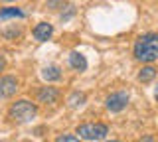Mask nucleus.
I'll use <instances>...</instances> for the list:
<instances>
[{
  "mask_svg": "<svg viewBox=\"0 0 158 142\" xmlns=\"http://www.w3.org/2000/svg\"><path fill=\"white\" fill-rule=\"evenodd\" d=\"M4 67H6V61H4V57H2V55H0V71H2V69H4Z\"/></svg>",
  "mask_w": 158,
  "mask_h": 142,
  "instance_id": "2eb2a0df",
  "label": "nucleus"
},
{
  "mask_svg": "<svg viewBox=\"0 0 158 142\" xmlns=\"http://www.w3.org/2000/svg\"><path fill=\"white\" fill-rule=\"evenodd\" d=\"M127 103H128V95L125 91H117V93H113V95H109L107 109L111 112H118V111H123L127 107Z\"/></svg>",
  "mask_w": 158,
  "mask_h": 142,
  "instance_id": "20e7f679",
  "label": "nucleus"
},
{
  "mask_svg": "<svg viewBox=\"0 0 158 142\" xmlns=\"http://www.w3.org/2000/svg\"><path fill=\"white\" fill-rule=\"evenodd\" d=\"M24 12L20 10V8H4V10H0V18L2 20H8V18H22Z\"/></svg>",
  "mask_w": 158,
  "mask_h": 142,
  "instance_id": "9b49d317",
  "label": "nucleus"
},
{
  "mask_svg": "<svg viewBox=\"0 0 158 142\" xmlns=\"http://www.w3.org/2000/svg\"><path fill=\"white\" fill-rule=\"evenodd\" d=\"M16 91H18V81L14 79V77H2V79H0V97H2V99L12 97Z\"/></svg>",
  "mask_w": 158,
  "mask_h": 142,
  "instance_id": "39448f33",
  "label": "nucleus"
},
{
  "mask_svg": "<svg viewBox=\"0 0 158 142\" xmlns=\"http://www.w3.org/2000/svg\"><path fill=\"white\" fill-rule=\"evenodd\" d=\"M135 57L138 61L158 59V34H144L135 43Z\"/></svg>",
  "mask_w": 158,
  "mask_h": 142,
  "instance_id": "f257e3e1",
  "label": "nucleus"
},
{
  "mask_svg": "<svg viewBox=\"0 0 158 142\" xmlns=\"http://www.w3.org/2000/svg\"><path fill=\"white\" fill-rule=\"evenodd\" d=\"M36 105H32L30 101L26 99H22V101H16L12 107H10V116H12L16 122H28V120H32L34 116H36Z\"/></svg>",
  "mask_w": 158,
  "mask_h": 142,
  "instance_id": "f03ea898",
  "label": "nucleus"
},
{
  "mask_svg": "<svg viewBox=\"0 0 158 142\" xmlns=\"http://www.w3.org/2000/svg\"><path fill=\"white\" fill-rule=\"evenodd\" d=\"M154 77H156V69H154V67H150V65L142 67L140 73H138V81H140V83H148V81L154 79Z\"/></svg>",
  "mask_w": 158,
  "mask_h": 142,
  "instance_id": "9d476101",
  "label": "nucleus"
},
{
  "mask_svg": "<svg viewBox=\"0 0 158 142\" xmlns=\"http://www.w3.org/2000/svg\"><path fill=\"white\" fill-rule=\"evenodd\" d=\"M154 97H156V101H158V87H156V93H154Z\"/></svg>",
  "mask_w": 158,
  "mask_h": 142,
  "instance_id": "dca6fc26",
  "label": "nucleus"
},
{
  "mask_svg": "<svg viewBox=\"0 0 158 142\" xmlns=\"http://www.w3.org/2000/svg\"><path fill=\"white\" fill-rule=\"evenodd\" d=\"M109 142H118V140H109Z\"/></svg>",
  "mask_w": 158,
  "mask_h": 142,
  "instance_id": "a211bd4d",
  "label": "nucleus"
},
{
  "mask_svg": "<svg viewBox=\"0 0 158 142\" xmlns=\"http://www.w3.org/2000/svg\"><path fill=\"white\" fill-rule=\"evenodd\" d=\"M69 63H71V67L77 69V71H85L87 69V59H85V55H81L79 51H73L71 55H69Z\"/></svg>",
  "mask_w": 158,
  "mask_h": 142,
  "instance_id": "6e6552de",
  "label": "nucleus"
},
{
  "mask_svg": "<svg viewBox=\"0 0 158 142\" xmlns=\"http://www.w3.org/2000/svg\"><path fill=\"white\" fill-rule=\"evenodd\" d=\"M52 34H53V28H52V24H48V22H40L36 28H34V38H36L38 42H46L52 38Z\"/></svg>",
  "mask_w": 158,
  "mask_h": 142,
  "instance_id": "423d86ee",
  "label": "nucleus"
},
{
  "mask_svg": "<svg viewBox=\"0 0 158 142\" xmlns=\"http://www.w3.org/2000/svg\"><path fill=\"white\" fill-rule=\"evenodd\" d=\"M48 8H52V10L63 8V0H48Z\"/></svg>",
  "mask_w": 158,
  "mask_h": 142,
  "instance_id": "4468645a",
  "label": "nucleus"
},
{
  "mask_svg": "<svg viewBox=\"0 0 158 142\" xmlns=\"http://www.w3.org/2000/svg\"><path fill=\"white\" fill-rule=\"evenodd\" d=\"M42 77L46 81H57L59 77H61V71H59V67H56V65H49L42 71Z\"/></svg>",
  "mask_w": 158,
  "mask_h": 142,
  "instance_id": "1a4fd4ad",
  "label": "nucleus"
},
{
  "mask_svg": "<svg viewBox=\"0 0 158 142\" xmlns=\"http://www.w3.org/2000/svg\"><path fill=\"white\" fill-rule=\"evenodd\" d=\"M109 128L101 122H87V124H81L77 128V134L81 136L83 140H101L107 136Z\"/></svg>",
  "mask_w": 158,
  "mask_h": 142,
  "instance_id": "7ed1b4c3",
  "label": "nucleus"
},
{
  "mask_svg": "<svg viewBox=\"0 0 158 142\" xmlns=\"http://www.w3.org/2000/svg\"><path fill=\"white\" fill-rule=\"evenodd\" d=\"M38 99H40V103H48V105H52V103H56L59 99V91L53 89V87H44V89L38 93Z\"/></svg>",
  "mask_w": 158,
  "mask_h": 142,
  "instance_id": "0eeeda50",
  "label": "nucleus"
},
{
  "mask_svg": "<svg viewBox=\"0 0 158 142\" xmlns=\"http://www.w3.org/2000/svg\"><path fill=\"white\" fill-rule=\"evenodd\" d=\"M2 2H14V0H2Z\"/></svg>",
  "mask_w": 158,
  "mask_h": 142,
  "instance_id": "f3484780",
  "label": "nucleus"
},
{
  "mask_svg": "<svg viewBox=\"0 0 158 142\" xmlns=\"http://www.w3.org/2000/svg\"><path fill=\"white\" fill-rule=\"evenodd\" d=\"M56 142H79V138L73 136V134H63V136H59Z\"/></svg>",
  "mask_w": 158,
  "mask_h": 142,
  "instance_id": "ddd939ff",
  "label": "nucleus"
},
{
  "mask_svg": "<svg viewBox=\"0 0 158 142\" xmlns=\"http://www.w3.org/2000/svg\"><path fill=\"white\" fill-rule=\"evenodd\" d=\"M83 103H85V95H83V93H73V95L69 97V105L71 107H81Z\"/></svg>",
  "mask_w": 158,
  "mask_h": 142,
  "instance_id": "f8f14e48",
  "label": "nucleus"
}]
</instances>
